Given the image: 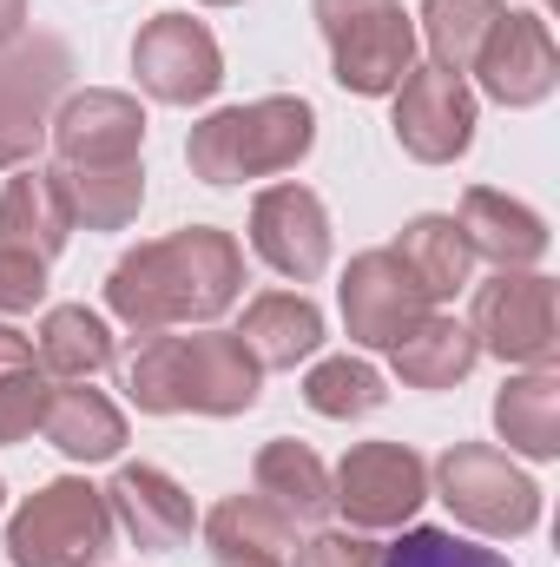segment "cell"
<instances>
[{
    "mask_svg": "<svg viewBox=\"0 0 560 567\" xmlns=\"http://www.w3.org/2000/svg\"><path fill=\"white\" fill-rule=\"evenodd\" d=\"M205 7H238V0H205Z\"/></svg>",
    "mask_w": 560,
    "mask_h": 567,
    "instance_id": "cell-36",
    "label": "cell"
},
{
    "mask_svg": "<svg viewBox=\"0 0 560 567\" xmlns=\"http://www.w3.org/2000/svg\"><path fill=\"white\" fill-rule=\"evenodd\" d=\"M317 145V113L297 93H271L251 106H225L205 126H191L185 158L191 178L205 185H245V178H278L290 165H303Z\"/></svg>",
    "mask_w": 560,
    "mask_h": 567,
    "instance_id": "cell-3",
    "label": "cell"
},
{
    "mask_svg": "<svg viewBox=\"0 0 560 567\" xmlns=\"http://www.w3.org/2000/svg\"><path fill=\"white\" fill-rule=\"evenodd\" d=\"M455 225H462L468 251L488 258L495 271H535V265L548 258V218H541L535 205L508 198V192L475 185V192L462 198V218H455Z\"/></svg>",
    "mask_w": 560,
    "mask_h": 567,
    "instance_id": "cell-17",
    "label": "cell"
},
{
    "mask_svg": "<svg viewBox=\"0 0 560 567\" xmlns=\"http://www.w3.org/2000/svg\"><path fill=\"white\" fill-rule=\"evenodd\" d=\"M396 251V265L416 278V290L428 303H442V297H455L468 271H475V251H468V238H462V225L455 218H442V212H422L403 225V238L390 245Z\"/></svg>",
    "mask_w": 560,
    "mask_h": 567,
    "instance_id": "cell-23",
    "label": "cell"
},
{
    "mask_svg": "<svg viewBox=\"0 0 560 567\" xmlns=\"http://www.w3.org/2000/svg\"><path fill=\"white\" fill-rule=\"evenodd\" d=\"M40 370H53L60 383H86V377H100L106 363H113V330H106V317L100 310H86V303H53L46 317H40Z\"/></svg>",
    "mask_w": 560,
    "mask_h": 567,
    "instance_id": "cell-27",
    "label": "cell"
},
{
    "mask_svg": "<svg viewBox=\"0 0 560 567\" xmlns=\"http://www.w3.org/2000/svg\"><path fill=\"white\" fill-rule=\"evenodd\" d=\"M376 542L370 535H350V528H323L310 535L303 548H290V567H376Z\"/></svg>",
    "mask_w": 560,
    "mask_h": 567,
    "instance_id": "cell-32",
    "label": "cell"
},
{
    "mask_svg": "<svg viewBox=\"0 0 560 567\" xmlns=\"http://www.w3.org/2000/svg\"><path fill=\"white\" fill-rule=\"evenodd\" d=\"M251 251L290 284L330 271V212L310 185H271L251 198Z\"/></svg>",
    "mask_w": 560,
    "mask_h": 567,
    "instance_id": "cell-13",
    "label": "cell"
},
{
    "mask_svg": "<svg viewBox=\"0 0 560 567\" xmlns=\"http://www.w3.org/2000/svg\"><path fill=\"white\" fill-rule=\"evenodd\" d=\"M0 495H7V482H0Z\"/></svg>",
    "mask_w": 560,
    "mask_h": 567,
    "instance_id": "cell-37",
    "label": "cell"
},
{
    "mask_svg": "<svg viewBox=\"0 0 560 567\" xmlns=\"http://www.w3.org/2000/svg\"><path fill=\"white\" fill-rule=\"evenodd\" d=\"M396 357V377L409 383V390H455L468 370H475V357H481V343H475V330L468 323H455V317H422L416 330L390 350Z\"/></svg>",
    "mask_w": 560,
    "mask_h": 567,
    "instance_id": "cell-26",
    "label": "cell"
},
{
    "mask_svg": "<svg viewBox=\"0 0 560 567\" xmlns=\"http://www.w3.org/2000/svg\"><path fill=\"white\" fill-rule=\"evenodd\" d=\"M501 20V0H422V33H428V53L435 66L448 73H468L481 40L495 33Z\"/></svg>",
    "mask_w": 560,
    "mask_h": 567,
    "instance_id": "cell-28",
    "label": "cell"
},
{
    "mask_svg": "<svg viewBox=\"0 0 560 567\" xmlns=\"http://www.w3.org/2000/svg\"><path fill=\"white\" fill-rule=\"evenodd\" d=\"M73 225L86 231H126L145 205V165H46Z\"/></svg>",
    "mask_w": 560,
    "mask_h": 567,
    "instance_id": "cell-22",
    "label": "cell"
},
{
    "mask_svg": "<svg viewBox=\"0 0 560 567\" xmlns=\"http://www.w3.org/2000/svg\"><path fill=\"white\" fill-rule=\"evenodd\" d=\"M106 555H113V508H106V488L80 475L33 488L7 522L13 567H100Z\"/></svg>",
    "mask_w": 560,
    "mask_h": 567,
    "instance_id": "cell-4",
    "label": "cell"
},
{
    "mask_svg": "<svg viewBox=\"0 0 560 567\" xmlns=\"http://www.w3.org/2000/svg\"><path fill=\"white\" fill-rule=\"evenodd\" d=\"M40 297H46V258L0 245V317H13V310H33Z\"/></svg>",
    "mask_w": 560,
    "mask_h": 567,
    "instance_id": "cell-33",
    "label": "cell"
},
{
    "mask_svg": "<svg viewBox=\"0 0 560 567\" xmlns=\"http://www.w3.org/2000/svg\"><path fill=\"white\" fill-rule=\"evenodd\" d=\"M27 363H40V357H33V343H27L13 323H0V377H13V370H27Z\"/></svg>",
    "mask_w": 560,
    "mask_h": 567,
    "instance_id": "cell-34",
    "label": "cell"
},
{
    "mask_svg": "<svg viewBox=\"0 0 560 567\" xmlns=\"http://www.w3.org/2000/svg\"><path fill=\"white\" fill-rule=\"evenodd\" d=\"M126 396L145 416H245L265 396V370L245 350L238 330H198V337H145L133 370H126Z\"/></svg>",
    "mask_w": 560,
    "mask_h": 567,
    "instance_id": "cell-2",
    "label": "cell"
},
{
    "mask_svg": "<svg viewBox=\"0 0 560 567\" xmlns=\"http://www.w3.org/2000/svg\"><path fill=\"white\" fill-rule=\"evenodd\" d=\"M46 140H53V165H139L145 106L133 93L86 86V93L60 100Z\"/></svg>",
    "mask_w": 560,
    "mask_h": 567,
    "instance_id": "cell-14",
    "label": "cell"
},
{
    "mask_svg": "<svg viewBox=\"0 0 560 567\" xmlns=\"http://www.w3.org/2000/svg\"><path fill=\"white\" fill-rule=\"evenodd\" d=\"M390 126H396V145L409 158H422V165H455L475 145L481 113H475L468 80L428 60V66H409V80L396 86V120Z\"/></svg>",
    "mask_w": 560,
    "mask_h": 567,
    "instance_id": "cell-11",
    "label": "cell"
},
{
    "mask_svg": "<svg viewBox=\"0 0 560 567\" xmlns=\"http://www.w3.org/2000/svg\"><path fill=\"white\" fill-rule=\"evenodd\" d=\"M468 73H481V93L501 106H541L560 86V47L548 20L541 13H501Z\"/></svg>",
    "mask_w": 560,
    "mask_h": 567,
    "instance_id": "cell-15",
    "label": "cell"
},
{
    "mask_svg": "<svg viewBox=\"0 0 560 567\" xmlns=\"http://www.w3.org/2000/svg\"><path fill=\"white\" fill-rule=\"evenodd\" d=\"M435 488H442L448 515L462 528H475V535L515 542V535H535L541 528V488H535V475H521L488 442H455L435 462Z\"/></svg>",
    "mask_w": 560,
    "mask_h": 567,
    "instance_id": "cell-6",
    "label": "cell"
},
{
    "mask_svg": "<svg viewBox=\"0 0 560 567\" xmlns=\"http://www.w3.org/2000/svg\"><path fill=\"white\" fill-rule=\"evenodd\" d=\"M317 27L330 47V73L356 100H383L416 66V27L403 0H317Z\"/></svg>",
    "mask_w": 560,
    "mask_h": 567,
    "instance_id": "cell-5",
    "label": "cell"
},
{
    "mask_svg": "<svg viewBox=\"0 0 560 567\" xmlns=\"http://www.w3.org/2000/svg\"><path fill=\"white\" fill-rule=\"evenodd\" d=\"M27 33V0H0V47H13Z\"/></svg>",
    "mask_w": 560,
    "mask_h": 567,
    "instance_id": "cell-35",
    "label": "cell"
},
{
    "mask_svg": "<svg viewBox=\"0 0 560 567\" xmlns=\"http://www.w3.org/2000/svg\"><path fill=\"white\" fill-rule=\"evenodd\" d=\"M46 442L66 455V462H113L126 449V416L106 390H86V383H60L46 396Z\"/></svg>",
    "mask_w": 560,
    "mask_h": 567,
    "instance_id": "cell-21",
    "label": "cell"
},
{
    "mask_svg": "<svg viewBox=\"0 0 560 567\" xmlns=\"http://www.w3.org/2000/svg\"><path fill=\"white\" fill-rule=\"evenodd\" d=\"M46 396H53V383H46L40 363L0 377V442H27L33 429L46 423Z\"/></svg>",
    "mask_w": 560,
    "mask_h": 567,
    "instance_id": "cell-31",
    "label": "cell"
},
{
    "mask_svg": "<svg viewBox=\"0 0 560 567\" xmlns=\"http://www.w3.org/2000/svg\"><path fill=\"white\" fill-rule=\"evenodd\" d=\"M495 429L515 455L528 462H554L560 455V377L554 370H528V377H508L501 396H495Z\"/></svg>",
    "mask_w": 560,
    "mask_h": 567,
    "instance_id": "cell-24",
    "label": "cell"
},
{
    "mask_svg": "<svg viewBox=\"0 0 560 567\" xmlns=\"http://www.w3.org/2000/svg\"><path fill=\"white\" fill-rule=\"evenodd\" d=\"M475 343L495 350L501 363L521 370H554L560 357V310H554V278L541 271H501L495 284H481L475 297Z\"/></svg>",
    "mask_w": 560,
    "mask_h": 567,
    "instance_id": "cell-9",
    "label": "cell"
},
{
    "mask_svg": "<svg viewBox=\"0 0 560 567\" xmlns=\"http://www.w3.org/2000/svg\"><path fill=\"white\" fill-rule=\"evenodd\" d=\"M336 297H343V330L363 350H396L422 317H428V297L396 265V251H356L343 284H336Z\"/></svg>",
    "mask_w": 560,
    "mask_h": 567,
    "instance_id": "cell-12",
    "label": "cell"
},
{
    "mask_svg": "<svg viewBox=\"0 0 560 567\" xmlns=\"http://www.w3.org/2000/svg\"><path fill=\"white\" fill-rule=\"evenodd\" d=\"M106 508H113V528H126V542L145 548V555H172V548H185L191 528H198L191 495H185L165 468H152V462H126V468L113 475Z\"/></svg>",
    "mask_w": 560,
    "mask_h": 567,
    "instance_id": "cell-16",
    "label": "cell"
},
{
    "mask_svg": "<svg viewBox=\"0 0 560 567\" xmlns=\"http://www.w3.org/2000/svg\"><path fill=\"white\" fill-rule=\"evenodd\" d=\"M383 377L363 363V357H323V363H310V377H303V403L317 410V416H330V423H350V416H376L383 410Z\"/></svg>",
    "mask_w": 560,
    "mask_h": 567,
    "instance_id": "cell-29",
    "label": "cell"
},
{
    "mask_svg": "<svg viewBox=\"0 0 560 567\" xmlns=\"http://www.w3.org/2000/svg\"><path fill=\"white\" fill-rule=\"evenodd\" d=\"M133 73L158 106H205L225 86V53L205 20L191 13H152L133 40Z\"/></svg>",
    "mask_w": 560,
    "mask_h": 567,
    "instance_id": "cell-10",
    "label": "cell"
},
{
    "mask_svg": "<svg viewBox=\"0 0 560 567\" xmlns=\"http://www.w3.org/2000/svg\"><path fill=\"white\" fill-rule=\"evenodd\" d=\"M205 548L218 567H290L297 528L265 495H231L205 515Z\"/></svg>",
    "mask_w": 560,
    "mask_h": 567,
    "instance_id": "cell-18",
    "label": "cell"
},
{
    "mask_svg": "<svg viewBox=\"0 0 560 567\" xmlns=\"http://www.w3.org/2000/svg\"><path fill=\"white\" fill-rule=\"evenodd\" d=\"M66 80H73L66 40H53V33L27 40L20 33L13 47H0V172H20L40 152L53 113H60Z\"/></svg>",
    "mask_w": 560,
    "mask_h": 567,
    "instance_id": "cell-7",
    "label": "cell"
},
{
    "mask_svg": "<svg viewBox=\"0 0 560 567\" xmlns=\"http://www.w3.org/2000/svg\"><path fill=\"white\" fill-rule=\"evenodd\" d=\"M428 502V462L409 442H356L330 475V508L350 515V528H409Z\"/></svg>",
    "mask_w": 560,
    "mask_h": 567,
    "instance_id": "cell-8",
    "label": "cell"
},
{
    "mask_svg": "<svg viewBox=\"0 0 560 567\" xmlns=\"http://www.w3.org/2000/svg\"><path fill=\"white\" fill-rule=\"evenodd\" d=\"M258 495L278 508L283 522L297 528H317L323 515H330V468L317 462V449H303V442H265L258 449Z\"/></svg>",
    "mask_w": 560,
    "mask_h": 567,
    "instance_id": "cell-25",
    "label": "cell"
},
{
    "mask_svg": "<svg viewBox=\"0 0 560 567\" xmlns=\"http://www.w3.org/2000/svg\"><path fill=\"white\" fill-rule=\"evenodd\" d=\"M66 238H73V212H66L53 172L20 165V172L7 178V192H0V245L33 251V258L53 265V258L66 251Z\"/></svg>",
    "mask_w": 560,
    "mask_h": 567,
    "instance_id": "cell-20",
    "label": "cell"
},
{
    "mask_svg": "<svg viewBox=\"0 0 560 567\" xmlns=\"http://www.w3.org/2000/svg\"><path fill=\"white\" fill-rule=\"evenodd\" d=\"M245 297V251L218 225H185L126 251L106 278V303L126 330L158 337L178 323H218Z\"/></svg>",
    "mask_w": 560,
    "mask_h": 567,
    "instance_id": "cell-1",
    "label": "cell"
},
{
    "mask_svg": "<svg viewBox=\"0 0 560 567\" xmlns=\"http://www.w3.org/2000/svg\"><path fill=\"white\" fill-rule=\"evenodd\" d=\"M245 350L258 357V370H297L303 357L323 350V310L303 290H265L245 303Z\"/></svg>",
    "mask_w": 560,
    "mask_h": 567,
    "instance_id": "cell-19",
    "label": "cell"
},
{
    "mask_svg": "<svg viewBox=\"0 0 560 567\" xmlns=\"http://www.w3.org/2000/svg\"><path fill=\"white\" fill-rule=\"evenodd\" d=\"M376 567H515L508 555H495V548H475V542H462L455 528H409L396 548H383Z\"/></svg>",
    "mask_w": 560,
    "mask_h": 567,
    "instance_id": "cell-30",
    "label": "cell"
}]
</instances>
